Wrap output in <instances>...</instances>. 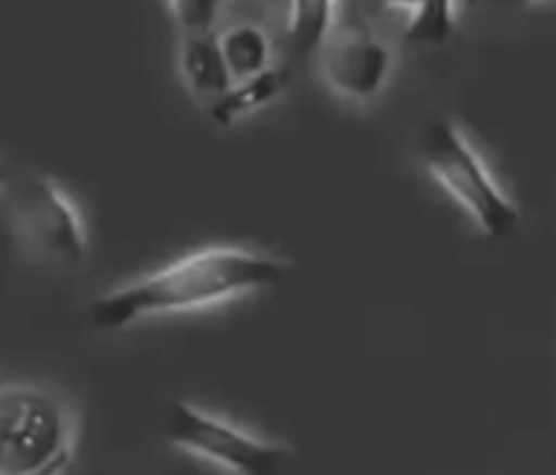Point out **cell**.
Masks as SVG:
<instances>
[{
  "instance_id": "obj_2",
  "label": "cell",
  "mask_w": 556,
  "mask_h": 475,
  "mask_svg": "<svg viewBox=\"0 0 556 475\" xmlns=\"http://www.w3.org/2000/svg\"><path fill=\"white\" fill-rule=\"evenodd\" d=\"M79 415L41 383H0V475H66L77 459Z\"/></svg>"
},
{
  "instance_id": "obj_10",
  "label": "cell",
  "mask_w": 556,
  "mask_h": 475,
  "mask_svg": "<svg viewBox=\"0 0 556 475\" xmlns=\"http://www.w3.org/2000/svg\"><path fill=\"white\" fill-rule=\"evenodd\" d=\"M218 45H222L224 61L232 72V79H245L265 72L273 66V55H276L270 34L260 23H249V20L222 30Z\"/></svg>"
},
{
  "instance_id": "obj_8",
  "label": "cell",
  "mask_w": 556,
  "mask_h": 475,
  "mask_svg": "<svg viewBox=\"0 0 556 475\" xmlns=\"http://www.w3.org/2000/svg\"><path fill=\"white\" fill-rule=\"evenodd\" d=\"M287 88H290V72H287V66H276V63L265 72L254 74V77L235 79L232 88L211 104L213 124L229 129V126L240 124L254 112L276 104L287 93Z\"/></svg>"
},
{
  "instance_id": "obj_5",
  "label": "cell",
  "mask_w": 556,
  "mask_h": 475,
  "mask_svg": "<svg viewBox=\"0 0 556 475\" xmlns=\"http://www.w3.org/2000/svg\"><path fill=\"white\" fill-rule=\"evenodd\" d=\"M167 440L178 451L202 459L229 475H276L287 446L254 435L222 415L191 402H175L167 418Z\"/></svg>"
},
{
  "instance_id": "obj_3",
  "label": "cell",
  "mask_w": 556,
  "mask_h": 475,
  "mask_svg": "<svg viewBox=\"0 0 556 475\" xmlns=\"http://www.w3.org/2000/svg\"><path fill=\"white\" fill-rule=\"evenodd\" d=\"M420 159L426 173L485 238H505L521 222V208L456 121L440 117L426 126L420 135Z\"/></svg>"
},
{
  "instance_id": "obj_6",
  "label": "cell",
  "mask_w": 556,
  "mask_h": 475,
  "mask_svg": "<svg viewBox=\"0 0 556 475\" xmlns=\"http://www.w3.org/2000/svg\"><path fill=\"white\" fill-rule=\"evenodd\" d=\"M319 58V74L339 99L371 104L388 88L395 66V47L388 36L363 17H352L333 28Z\"/></svg>"
},
{
  "instance_id": "obj_14",
  "label": "cell",
  "mask_w": 556,
  "mask_h": 475,
  "mask_svg": "<svg viewBox=\"0 0 556 475\" xmlns=\"http://www.w3.org/2000/svg\"><path fill=\"white\" fill-rule=\"evenodd\" d=\"M254 3L262 9V12L276 14L281 23H287V14H290V0H254Z\"/></svg>"
},
{
  "instance_id": "obj_11",
  "label": "cell",
  "mask_w": 556,
  "mask_h": 475,
  "mask_svg": "<svg viewBox=\"0 0 556 475\" xmlns=\"http://www.w3.org/2000/svg\"><path fill=\"white\" fill-rule=\"evenodd\" d=\"M462 0H420L415 17L404 28V39L420 47H442L458 25Z\"/></svg>"
},
{
  "instance_id": "obj_9",
  "label": "cell",
  "mask_w": 556,
  "mask_h": 475,
  "mask_svg": "<svg viewBox=\"0 0 556 475\" xmlns=\"http://www.w3.org/2000/svg\"><path fill=\"white\" fill-rule=\"evenodd\" d=\"M341 0H290L285 34L298 61H312L341 20Z\"/></svg>"
},
{
  "instance_id": "obj_4",
  "label": "cell",
  "mask_w": 556,
  "mask_h": 475,
  "mask_svg": "<svg viewBox=\"0 0 556 475\" xmlns=\"http://www.w3.org/2000/svg\"><path fill=\"white\" fill-rule=\"evenodd\" d=\"M12 229L30 258L52 265H83L88 260L90 235L83 208L50 175H28L17 186Z\"/></svg>"
},
{
  "instance_id": "obj_13",
  "label": "cell",
  "mask_w": 556,
  "mask_h": 475,
  "mask_svg": "<svg viewBox=\"0 0 556 475\" xmlns=\"http://www.w3.org/2000/svg\"><path fill=\"white\" fill-rule=\"evenodd\" d=\"M379 9L388 14H395L399 20H404V28L412 23L415 17L417 7H420V0H377Z\"/></svg>"
},
{
  "instance_id": "obj_1",
  "label": "cell",
  "mask_w": 556,
  "mask_h": 475,
  "mask_svg": "<svg viewBox=\"0 0 556 475\" xmlns=\"http://www.w3.org/2000/svg\"><path fill=\"white\" fill-rule=\"evenodd\" d=\"M290 274V263L249 247H205L173 260L153 274L112 287L90 307L99 330H121L134 323L173 314H194L270 290Z\"/></svg>"
},
{
  "instance_id": "obj_16",
  "label": "cell",
  "mask_w": 556,
  "mask_h": 475,
  "mask_svg": "<svg viewBox=\"0 0 556 475\" xmlns=\"http://www.w3.org/2000/svg\"><path fill=\"white\" fill-rule=\"evenodd\" d=\"M469 3H478V0H469ZM518 3H523V7H532V3H540V0H518Z\"/></svg>"
},
{
  "instance_id": "obj_7",
  "label": "cell",
  "mask_w": 556,
  "mask_h": 475,
  "mask_svg": "<svg viewBox=\"0 0 556 475\" xmlns=\"http://www.w3.org/2000/svg\"><path fill=\"white\" fill-rule=\"evenodd\" d=\"M178 72L186 90L197 101H205L207 107L222 99L235 83L232 72H229L227 61H224L216 30H207V34H180Z\"/></svg>"
},
{
  "instance_id": "obj_12",
  "label": "cell",
  "mask_w": 556,
  "mask_h": 475,
  "mask_svg": "<svg viewBox=\"0 0 556 475\" xmlns=\"http://www.w3.org/2000/svg\"><path fill=\"white\" fill-rule=\"evenodd\" d=\"M229 3L232 0H167V12L180 34H207L216 30Z\"/></svg>"
},
{
  "instance_id": "obj_15",
  "label": "cell",
  "mask_w": 556,
  "mask_h": 475,
  "mask_svg": "<svg viewBox=\"0 0 556 475\" xmlns=\"http://www.w3.org/2000/svg\"><path fill=\"white\" fill-rule=\"evenodd\" d=\"M9 186V167L3 162H0V195H3V189Z\"/></svg>"
}]
</instances>
